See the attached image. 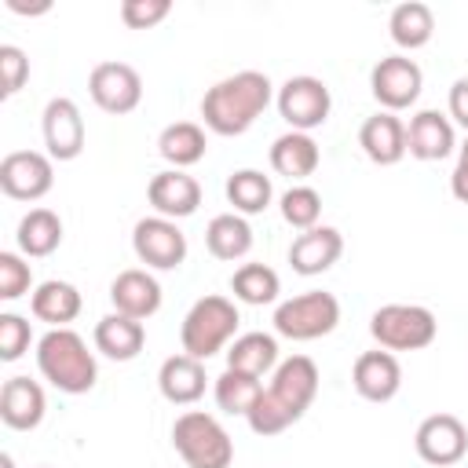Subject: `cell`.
I'll return each mask as SVG.
<instances>
[{
  "label": "cell",
  "instance_id": "cell-30",
  "mask_svg": "<svg viewBox=\"0 0 468 468\" xmlns=\"http://www.w3.org/2000/svg\"><path fill=\"white\" fill-rule=\"evenodd\" d=\"M388 29H391V40H395L399 48L413 51V48H424V44L431 40V33H435V15H431L428 4H420V0H406V4L391 7Z\"/></svg>",
  "mask_w": 468,
  "mask_h": 468
},
{
  "label": "cell",
  "instance_id": "cell-16",
  "mask_svg": "<svg viewBox=\"0 0 468 468\" xmlns=\"http://www.w3.org/2000/svg\"><path fill=\"white\" fill-rule=\"evenodd\" d=\"M351 384L362 399L369 402H388L399 395L402 388V366L391 351L377 347V351H362L355 358V369H351Z\"/></svg>",
  "mask_w": 468,
  "mask_h": 468
},
{
  "label": "cell",
  "instance_id": "cell-13",
  "mask_svg": "<svg viewBox=\"0 0 468 468\" xmlns=\"http://www.w3.org/2000/svg\"><path fill=\"white\" fill-rule=\"evenodd\" d=\"M44 146H48V157L51 161H73L80 150H84V117H80V106L66 95H55L48 106H44Z\"/></svg>",
  "mask_w": 468,
  "mask_h": 468
},
{
  "label": "cell",
  "instance_id": "cell-22",
  "mask_svg": "<svg viewBox=\"0 0 468 468\" xmlns=\"http://www.w3.org/2000/svg\"><path fill=\"white\" fill-rule=\"evenodd\" d=\"M205 366L190 355H168L157 369V388L172 406H190L205 395Z\"/></svg>",
  "mask_w": 468,
  "mask_h": 468
},
{
  "label": "cell",
  "instance_id": "cell-28",
  "mask_svg": "<svg viewBox=\"0 0 468 468\" xmlns=\"http://www.w3.org/2000/svg\"><path fill=\"white\" fill-rule=\"evenodd\" d=\"M205 245L216 260H241L252 249V227L238 212H219L205 227Z\"/></svg>",
  "mask_w": 468,
  "mask_h": 468
},
{
  "label": "cell",
  "instance_id": "cell-27",
  "mask_svg": "<svg viewBox=\"0 0 468 468\" xmlns=\"http://www.w3.org/2000/svg\"><path fill=\"white\" fill-rule=\"evenodd\" d=\"M18 252L22 256H51L62 245V219L51 208H29L18 219Z\"/></svg>",
  "mask_w": 468,
  "mask_h": 468
},
{
  "label": "cell",
  "instance_id": "cell-39",
  "mask_svg": "<svg viewBox=\"0 0 468 468\" xmlns=\"http://www.w3.org/2000/svg\"><path fill=\"white\" fill-rule=\"evenodd\" d=\"M168 11H172L168 0H124L121 4V22L128 29H150L161 18H168Z\"/></svg>",
  "mask_w": 468,
  "mask_h": 468
},
{
  "label": "cell",
  "instance_id": "cell-25",
  "mask_svg": "<svg viewBox=\"0 0 468 468\" xmlns=\"http://www.w3.org/2000/svg\"><path fill=\"white\" fill-rule=\"evenodd\" d=\"M29 311H33L40 322H48L51 329H66V325L80 314V292H77V285H69V282L48 278V282H40V285L33 289Z\"/></svg>",
  "mask_w": 468,
  "mask_h": 468
},
{
  "label": "cell",
  "instance_id": "cell-15",
  "mask_svg": "<svg viewBox=\"0 0 468 468\" xmlns=\"http://www.w3.org/2000/svg\"><path fill=\"white\" fill-rule=\"evenodd\" d=\"M457 146L450 113L439 110H417L406 124V154L417 161H442Z\"/></svg>",
  "mask_w": 468,
  "mask_h": 468
},
{
  "label": "cell",
  "instance_id": "cell-3",
  "mask_svg": "<svg viewBox=\"0 0 468 468\" xmlns=\"http://www.w3.org/2000/svg\"><path fill=\"white\" fill-rule=\"evenodd\" d=\"M238 322H241V314H238L234 300H227V296H201V300H194V307L186 311V318L179 325L183 355H190L197 362L219 355L230 344V336L238 333Z\"/></svg>",
  "mask_w": 468,
  "mask_h": 468
},
{
  "label": "cell",
  "instance_id": "cell-19",
  "mask_svg": "<svg viewBox=\"0 0 468 468\" xmlns=\"http://www.w3.org/2000/svg\"><path fill=\"white\" fill-rule=\"evenodd\" d=\"M48 399L44 388L29 377H7L0 388V420L15 431H33L44 420Z\"/></svg>",
  "mask_w": 468,
  "mask_h": 468
},
{
  "label": "cell",
  "instance_id": "cell-23",
  "mask_svg": "<svg viewBox=\"0 0 468 468\" xmlns=\"http://www.w3.org/2000/svg\"><path fill=\"white\" fill-rule=\"evenodd\" d=\"M146 344V329L143 322L128 318V314H106L95 322V351L113 358V362H132Z\"/></svg>",
  "mask_w": 468,
  "mask_h": 468
},
{
  "label": "cell",
  "instance_id": "cell-18",
  "mask_svg": "<svg viewBox=\"0 0 468 468\" xmlns=\"http://www.w3.org/2000/svg\"><path fill=\"white\" fill-rule=\"evenodd\" d=\"M110 300L117 314H128L135 322H146L150 314H157L161 307V285L150 271L143 267H128L110 282Z\"/></svg>",
  "mask_w": 468,
  "mask_h": 468
},
{
  "label": "cell",
  "instance_id": "cell-21",
  "mask_svg": "<svg viewBox=\"0 0 468 468\" xmlns=\"http://www.w3.org/2000/svg\"><path fill=\"white\" fill-rule=\"evenodd\" d=\"M358 146H362V154L373 165H399L406 157V124L395 113L380 110V113H373V117L362 121Z\"/></svg>",
  "mask_w": 468,
  "mask_h": 468
},
{
  "label": "cell",
  "instance_id": "cell-20",
  "mask_svg": "<svg viewBox=\"0 0 468 468\" xmlns=\"http://www.w3.org/2000/svg\"><path fill=\"white\" fill-rule=\"evenodd\" d=\"M344 252V238L336 227H311V230H300L289 245V263L296 274H322L329 271Z\"/></svg>",
  "mask_w": 468,
  "mask_h": 468
},
{
  "label": "cell",
  "instance_id": "cell-37",
  "mask_svg": "<svg viewBox=\"0 0 468 468\" xmlns=\"http://www.w3.org/2000/svg\"><path fill=\"white\" fill-rule=\"evenodd\" d=\"M29 322L22 318V314H15V311H4L0 314V358L4 362H15V358H22L26 351H29Z\"/></svg>",
  "mask_w": 468,
  "mask_h": 468
},
{
  "label": "cell",
  "instance_id": "cell-11",
  "mask_svg": "<svg viewBox=\"0 0 468 468\" xmlns=\"http://www.w3.org/2000/svg\"><path fill=\"white\" fill-rule=\"evenodd\" d=\"M88 91L99 110L106 113H132L143 102V77L128 62H99L88 73Z\"/></svg>",
  "mask_w": 468,
  "mask_h": 468
},
{
  "label": "cell",
  "instance_id": "cell-14",
  "mask_svg": "<svg viewBox=\"0 0 468 468\" xmlns=\"http://www.w3.org/2000/svg\"><path fill=\"white\" fill-rule=\"evenodd\" d=\"M267 391L300 420L307 413V406L314 402V395H318V366H314V358H307V355L282 358L274 366V373H271V388Z\"/></svg>",
  "mask_w": 468,
  "mask_h": 468
},
{
  "label": "cell",
  "instance_id": "cell-44",
  "mask_svg": "<svg viewBox=\"0 0 468 468\" xmlns=\"http://www.w3.org/2000/svg\"><path fill=\"white\" fill-rule=\"evenodd\" d=\"M37 468H51V464H37Z\"/></svg>",
  "mask_w": 468,
  "mask_h": 468
},
{
  "label": "cell",
  "instance_id": "cell-31",
  "mask_svg": "<svg viewBox=\"0 0 468 468\" xmlns=\"http://www.w3.org/2000/svg\"><path fill=\"white\" fill-rule=\"evenodd\" d=\"M274 190H271V179L256 168H238L227 176V201L234 205L238 216H256L271 205Z\"/></svg>",
  "mask_w": 468,
  "mask_h": 468
},
{
  "label": "cell",
  "instance_id": "cell-2",
  "mask_svg": "<svg viewBox=\"0 0 468 468\" xmlns=\"http://www.w3.org/2000/svg\"><path fill=\"white\" fill-rule=\"evenodd\" d=\"M37 369L51 388H58L66 395H84L99 380L95 355L88 351L84 336L73 333L69 325L66 329H48L37 340Z\"/></svg>",
  "mask_w": 468,
  "mask_h": 468
},
{
  "label": "cell",
  "instance_id": "cell-43",
  "mask_svg": "<svg viewBox=\"0 0 468 468\" xmlns=\"http://www.w3.org/2000/svg\"><path fill=\"white\" fill-rule=\"evenodd\" d=\"M0 468H15L11 464V453H0Z\"/></svg>",
  "mask_w": 468,
  "mask_h": 468
},
{
  "label": "cell",
  "instance_id": "cell-32",
  "mask_svg": "<svg viewBox=\"0 0 468 468\" xmlns=\"http://www.w3.org/2000/svg\"><path fill=\"white\" fill-rule=\"evenodd\" d=\"M230 292L241 303L263 307V303H274L278 300L282 282H278V271H271L267 263H241L234 271V278H230Z\"/></svg>",
  "mask_w": 468,
  "mask_h": 468
},
{
  "label": "cell",
  "instance_id": "cell-26",
  "mask_svg": "<svg viewBox=\"0 0 468 468\" xmlns=\"http://www.w3.org/2000/svg\"><path fill=\"white\" fill-rule=\"evenodd\" d=\"M208 150V139H205V128L194 124V121H172L161 128L157 135V154L176 165V168H186V165H197Z\"/></svg>",
  "mask_w": 468,
  "mask_h": 468
},
{
  "label": "cell",
  "instance_id": "cell-33",
  "mask_svg": "<svg viewBox=\"0 0 468 468\" xmlns=\"http://www.w3.org/2000/svg\"><path fill=\"white\" fill-rule=\"evenodd\" d=\"M212 391H216V406H219L223 413H241V417H249V410L256 406L263 384H260V377H252V373L223 369V373L216 377V388H212Z\"/></svg>",
  "mask_w": 468,
  "mask_h": 468
},
{
  "label": "cell",
  "instance_id": "cell-42",
  "mask_svg": "<svg viewBox=\"0 0 468 468\" xmlns=\"http://www.w3.org/2000/svg\"><path fill=\"white\" fill-rule=\"evenodd\" d=\"M7 4V11H15V15H44L48 7H51V0H40V4H26V0H4Z\"/></svg>",
  "mask_w": 468,
  "mask_h": 468
},
{
  "label": "cell",
  "instance_id": "cell-36",
  "mask_svg": "<svg viewBox=\"0 0 468 468\" xmlns=\"http://www.w3.org/2000/svg\"><path fill=\"white\" fill-rule=\"evenodd\" d=\"M33 285V271L18 252H0V300H18Z\"/></svg>",
  "mask_w": 468,
  "mask_h": 468
},
{
  "label": "cell",
  "instance_id": "cell-6",
  "mask_svg": "<svg viewBox=\"0 0 468 468\" xmlns=\"http://www.w3.org/2000/svg\"><path fill=\"white\" fill-rule=\"evenodd\" d=\"M340 322V300L325 289H307L274 307V333L285 340H318Z\"/></svg>",
  "mask_w": 468,
  "mask_h": 468
},
{
  "label": "cell",
  "instance_id": "cell-24",
  "mask_svg": "<svg viewBox=\"0 0 468 468\" xmlns=\"http://www.w3.org/2000/svg\"><path fill=\"white\" fill-rule=\"evenodd\" d=\"M318 161H322L318 143H314L307 132H285V135H278L274 146H271V168H274L278 176H289L292 183L314 176Z\"/></svg>",
  "mask_w": 468,
  "mask_h": 468
},
{
  "label": "cell",
  "instance_id": "cell-29",
  "mask_svg": "<svg viewBox=\"0 0 468 468\" xmlns=\"http://www.w3.org/2000/svg\"><path fill=\"white\" fill-rule=\"evenodd\" d=\"M278 366V340L271 333H241L227 347V369H241L252 377H263Z\"/></svg>",
  "mask_w": 468,
  "mask_h": 468
},
{
  "label": "cell",
  "instance_id": "cell-38",
  "mask_svg": "<svg viewBox=\"0 0 468 468\" xmlns=\"http://www.w3.org/2000/svg\"><path fill=\"white\" fill-rule=\"evenodd\" d=\"M29 80V58L15 44H0V95L11 99Z\"/></svg>",
  "mask_w": 468,
  "mask_h": 468
},
{
  "label": "cell",
  "instance_id": "cell-1",
  "mask_svg": "<svg viewBox=\"0 0 468 468\" xmlns=\"http://www.w3.org/2000/svg\"><path fill=\"white\" fill-rule=\"evenodd\" d=\"M271 99H274V84L267 73L260 69L230 73L216 80L201 99L205 128H212L216 135H241L256 124V117L271 106Z\"/></svg>",
  "mask_w": 468,
  "mask_h": 468
},
{
  "label": "cell",
  "instance_id": "cell-4",
  "mask_svg": "<svg viewBox=\"0 0 468 468\" xmlns=\"http://www.w3.org/2000/svg\"><path fill=\"white\" fill-rule=\"evenodd\" d=\"M172 446L186 468H230L234 461V439L205 410H186L176 417Z\"/></svg>",
  "mask_w": 468,
  "mask_h": 468
},
{
  "label": "cell",
  "instance_id": "cell-40",
  "mask_svg": "<svg viewBox=\"0 0 468 468\" xmlns=\"http://www.w3.org/2000/svg\"><path fill=\"white\" fill-rule=\"evenodd\" d=\"M446 106H450V121H457V124L468 132V77H457V80L450 84Z\"/></svg>",
  "mask_w": 468,
  "mask_h": 468
},
{
  "label": "cell",
  "instance_id": "cell-12",
  "mask_svg": "<svg viewBox=\"0 0 468 468\" xmlns=\"http://www.w3.org/2000/svg\"><path fill=\"white\" fill-rule=\"evenodd\" d=\"M55 183L51 157L40 150H11L0 161V190L15 201H40Z\"/></svg>",
  "mask_w": 468,
  "mask_h": 468
},
{
  "label": "cell",
  "instance_id": "cell-7",
  "mask_svg": "<svg viewBox=\"0 0 468 468\" xmlns=\"http://www.w3.org/2000/svg\"><path fill=\"white\" fill-rule=\"evenodd\" d=\"M274 102H278V113H282V121L289 124V132H307V135H311V128L325 124V117H329V110H333V95H329L325 80L307 77V73L289 77V80L278 88Z\"/></svg>",
  "mask_w": 468,
  "mask_h": 468
},
{
  "label": "cell",
  "instance_id": "cell-34",
  "mask_svg": "<svg viewBox=\"0 0 468 468\" xmlns=\"http://www.w3.org/2000/svg\"><path fill=\"white\" fill-rule=\"evenodd\" d=\"M318 216H322V194L314 186H303V183H292L285 194H282V219L296 230H311L318 227Z\"/></svg>",
  "mask_w": 468,
  "mask_h": 468
},
{
  "label": "cell",
  "instance_id": "cell-17",
  "mask_svg": "<svg viewBox=\"0 0 468 468\" xmlns=\"http://www.w3.org/2000/svg\"><path fill=\"white\" fill-rule=\"evenodd\" d=\"M146 197L154 205L157 216L165 219H183V216H194L197 205H201V183L194 176H186L183 168H168V172H157L146 186Z\"/></svg>",
  "mask_w": 468,
  "mask_h": 468
},
{
  "label": "cell",
  "instance_id": "cell-10",
  "mask_svg": "<svg viewBox=\"0 0 468 468\" xmlns=\"http://www.w3.org/2000/svg\"><path fill=\"white\" fill-rule=\"evenodd\" d=\"M413 446H417V457L424 464L446 468V464H457L468 453V428L453 413H431L417 424Z\"/></svg>",
  "mask_w": 468,
  "mask_h": 468
},
{
  "label": "cell",
  "instance_id": "cell-8",
  "mask_svg": "<svg viewBox=\"0 0 468 468\" xmlns=\"http://www.w3.org/2000/svg\"><path fill=\"white\" fill-rule=\"evenodd\" d=\"M132 249H135V256L146 267H154V271H176L186 260V234L176 227V219L146 216L132 230Z\"/></svg>",
  "mask_w": 468,
  "mask_h": 468
},
{
  "label": "cell",
  "instance_id": "cell-5",
  "mask_svg": "<svg viewBox=\"0 0 468 468\" xmlns=\"http://www.w3.org/2000/svg\"><path fill=\"white\" fill-rule=\"evenodd\" d=\"M369 333L384 351H420L435 340L439 322L420 303H384L373 311Z\"/></svg>",
  "mask_w": 468,
  "mask_h": 468
},
{
  "label": "cell",
  "instance_id": "cell-9",
  "mask_svg": "<svg viewBox=\"0 0 468 468\" xmlns=\"http://www.w3.org/2000/svg\"><path fill=\"white\" fill-rule=\"evenodd\" d=\"M369 88H373V99L388 113H395V110H406V106L417 102V95L424 88V73L410 55H388L373 66Z\"/></svg>",
  "mask_w": 468,
  "mask_h": 468
},
{
  "label": "cell",
  "instance_id": "cell-35",
  "mask_svg": "<svg viewBox=\"0 0 468 468\" xmlns=\"http://www.w3.org/2000/svg\"><path fill=\"white\" fill-rule=\"evenodd\" d=\"M245 420H249V428H252L256 435H278V431H285L289 424H296V417H292L267 388L260 391V399H256V406L249 410Z\"/></svg>",
  "mask_w": 468,
  "mask_h": 468
},
{
  "label": "cell",
  "instance_id": "cell-41",
  "mask_svg": "<svg viewBox=\"0 0 468 468\" xmlns=\"http://www.w3.org/2000/svg\"><path fill=\"white\" fill-rule=\"evenodd\" d=\"M450 190L461 205H468V139L464 146L457 150V165H453V176H450Z\"/></svg>",
  "mask_w": 468,
  "mask_h": 468
}]
</instances>
